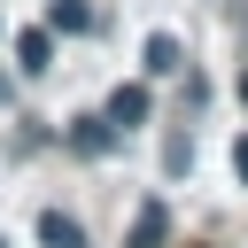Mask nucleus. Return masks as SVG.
Masks as SVG:
<instances>
[{"label":"nucleus","instance_id":"obj_1","mask_svg":"<svg viewBox=\"0 0 248 248\" xmlns=\"http://www.w3.org/2000/svg\"><path fill=\"white\" fill-rule=\"evenodd\" d=\"M16 62H23V70H46V62H54V31H46V23H23V31H16Z\"/></svg>","mask_w":248,"mask_h":248},{"label":"nucleus","instance_id":"obj_2","mask_svg":"<svg viewBox=\"0 0 248 248\" xmlns=\"http://www.w3.org/2000/svg\"><path fill=\"white\" fill-rule=\"evenodd\" d=\"M101 116H108V124H116V132H124V124H147V85H116V93H108V108H101Z\"/></svg>","mask_w":248,"mask_h":248},{"label":"nucleus","instance_id":"obj_3","mask_svg":"<svg viewBox=\"0 0 248 248\" xmlns=\"http://www.w3.org/2000/svg\"><path fill=\"white\" fill-rule=\"evenodd\" d=\"M163 240H170V209H163V202H147V209L132 217V248H163Z\"/></svg>","mask_w":248,"mask_h":248},{"label":"nucleus","instance_id":"obj_4","mask_svg":"<svg viewBox=\"0 0 248 248\" xmlns=\"http://www.w3.org/2000/svg\"><path fill=\"white\" fill-rule=\"evenodd\" d=\"M140 62H147L155 78H170V70H178V39H170V31H147V46H140Z\"/></svg>","mask_w":248,"mask_h":248},{"label":"nucleus","instance_id":"obj_5","mask_svg":"<svg viewBox=\"0 0 248 248\" xmlns=\"http://www.w3.org/2000/svg\"><path fill=\"white\" fill-rule=\"evenodd\" d=\"M39 240H46V248H85L78 217H62V209H46V217H39Z\"/></svg>","mask_w":248,"mask_h":248},{"label":"nucleus","instance_id":"obj_6","mask_svg":"<svg viewBox=\"0 0 248 248\" xmlns=\"http://www.w3.org/2000/svg\"><path fill=\"white\" fill-rule=\"evenodd\" d=\"M108 132H116L108 116H78V132H70V147H78V155H101V147H108Z\"/></svg>","mask_w":248,"mask_h":248},{"label":"nucleus","instance_id":"obj_7","mask_svg":"<svg viewBox=\"0 0 248 248\" xmlns=\"http://www.w3.org/2000/svg\"><path fill=\"white\" fill-rule=\"evenodd\" d=\"M46 31H93V8L85 0H54V23Z\"/></svg>","mask_w":248,"mask_h":248},{"label":"nucleus","instance_id":"obj_8","mask_svg":"<svg viewBox=\"0 0 248 248\" xmlns=\"http://www.w3.org/2000/svg\"><path fill=\"white\" fill-rule=\"evenodd\" d=\"M232 170H240V178H248V140H232Z\"/></svg>","mask_w":248,"mask_h":248},{"label":"nucleus","instance_id":"obj_9","mask_svg":"<svg viewBox=\"0 0 248 248\" xmlns=\"http://www.w3.org/2000/svg\"><path fill=\"white\" fill-rule=\"evenodd\" d=\"M240 101H248V70H240Z\"/></svg>","mask_w":248,"mask_h":248},{"label":"nucleus","instance_id":"obj_10","mask_svg":"<svg viewBox=\"0 0 248 248\" xmlns=\"http://www.w3.org/2000/svg\"><path fill=\"white\" fill-rule=\"evenodd\" d=\"M0 248H8V240H0Z\"/></svg>","mask_w":248,"mask_h":248}]
</instances>
